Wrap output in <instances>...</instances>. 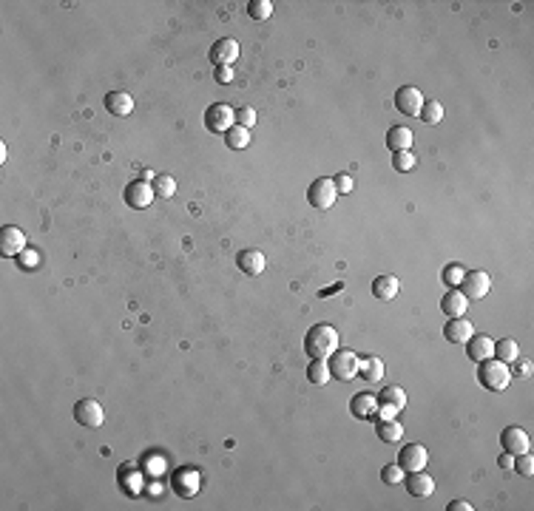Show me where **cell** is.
Returning <instances> with one entry per match:
<instances>
[{"mask_svg": "<svg viewBox=\"0 0 534 511\" xmlns=\"http://www.w3.org/2000/svg\"><path fill=\"white\" fill-rule=\"evenodd\" d=\"M338 349V333L330 324H313L304 336V352L310 358H330Z\"/></svg>", "mask_w": 534, "mask_h": 511, "instance_id": "cell-1", "label": "cell"}, {"mask_svg": "<svg viewBox=\"0 0 534 511\" xmlns=\"http://www.w3.org/2000/svg\"><path fill=\"white\" fill-rule=\"evenodd\" d=\"M478 381L489 392H506V386L512 381V370H509V364H503L497 358H486L478 364Z\"/></svg>", "mask_w": 534, "mask_h": 511, "instance_id": "cell-2", "label": "cell"}, {"mask_svg": "<svg viewBox=\"0 0 534 511\" xmlns=\"http://www.w3.org/2000/svg\"><path fill=\"white\" fill-rule=\"evenodd\" d=\"M330 375H336V381H352L359 375V367H361V358L355 355L352 349H336L330 358Z\"/></svg>", "mask_w": 534, "mask_h": 511, "instance_id": "cell-3", "label": "cell"}, {"mask_svg": "<svg viewBox=\"0 0 534 511\" xmlns=\"http://www.w3.org/2000/svg\"><path fill=\"white\" fill-rule=\"evenodd\" d=\"M236 125V111L227 103H214L205 111V128L211 134H227Z\"/></svg>", "mask_w": 534, "mask_h": 511, "instance_id": "cell-4", "label": "cell"}, {"mask_svg": "<svg viewBox=\"0 0 534 511\" xmlns=\"http://www.w3.org/2000/svg\"><path fill=\"white\" fill-rule=\"evenodd\" d=\"M338 199V191H336V182L327 176H321L316 179V182L307 188V202L316 207V210H330Z\"/></svg>", "mask_w": 534, "mask_h": 511, "instance_id": "cell-5", "label": "cell"}, {"mask_svg": "<svg viewBox=\"0 0 534 511\" xmlns=\"http://www.w3.org/2000/svg\"><path fill=\"white\" fill-rule=\"evenodd\" d=\"M74 420H77L80 426H85V429H97V426H103V420H105L103 404L94 401V398H83V401H77V406H74Z\"/></svg>", "mask_w": 534, "mask_h": 511, "instance_id": "cell-6", "label": "cell"}, {"mask_svg": "<svg viewBox=\"0 0 534 511\" xmlns=\"http://www.w3.org/2000/svg\"><path fill=\"white\" fill-rule=\"evenodd\" d=\"M492 290V279L489 273H483V270H472V273L463 276L460 282V293L469 298V302H481V298H486Z\"/></svg>", "mask_w": 534, "mask_h": 511, "instance_id": "cell-7", "label": "cell"}, {"mask_svg": "<svg viewBox=\"0 0 534 511\" xmlns=\"http://www.w3.org/2000/svg\"><path fill=\"white\" fill-rule=\"evenodd\" d=\"M500 446H503V452H509L512 458H517V455H526L531 449V438L520 426H506L500 432Z\"/></svg>", "mask_w": 534, "mask_h": 511, "instance_id": "cell-8", "label": "cell"}, {"mask_svg": "<svg viewBox=\"0 0 534 511\" xmlns=\"http://www.w3.org/2000/svg\"><path fill=\"white\" fill-rule=\"evenodd\" d=\"M123 199H126L128 207L142 210V207H148V205L157 199V193H154V185H151V182H145V179H137V182H128V188L123 191Z\"/></svg>", "mask_w": 534, "mask_h": 511, "instance_id": "cell-9", "label": "cell"}, {"mask_svg": "<svg viewBox=\"0 0 534 511\" xmlns=\"http://www.w3.org/2000/svg\"><path fill=\"white\" fill-rule=\"evenodd\" d=\"M424 94L418 92L415 85H401L395 92V108L404 114V116H418L421 108H424Z\"/></svg>", "mask_w": 534, "mask_h": 511, "instance_id": "cell-10", "label": "cell"}, {"mask_svg": "<svg viewBox=\"0 0 534 511\" xmlns=\"http://www.w3.org/2000/svg\"><path fill=\"white\" fill-rule=\"evenodd\" d=\"M23 250H26V233L17 225H6L0 230V256L17 259Z\"/></svg>", "mask_w": 534, "mask_h": 511, "instance_id": "cell-11", "label": "cell"}, {"mask_svg": "<svg viewBox=\"0 0 534 511\" xmlns=\"http://www.w3.org/2000/svg\"><path fill=\"white\" fill-rule=\"evenodd\" d=\"M427 463H429V452L421 443H406L398 455V466L404 471H421V469H427Z\"/></svg>", "mask_w": 534, "mask_h": 511, "instance_id": "cell-12", "label": "cell"}, {"mask_svg": "<svg viewBox=\"0 0 534 511\" xmlns=\"http://www.w3.org/2000/svg\"><path fill=\"white\" fill-rule=\"evenodd\" d=\"M171 486L180 497H193L199 492V486H202V474L196 469H176Z\"/></svg>", "mask_w": 534, "mask_h": 511, "instance_id": "cell-13", "label": "cell"}, {"mask_svg": "<svg viewBox=\"0 0 534 511\" xmlns=\"http://www.w3.org/2000/svg\"><path fill=\"white\" fill-rule=\"evenodd\" d=\"M239 57V43H236L233 37H222L211 46V63L219 69V66H230L233 60Z\"/></svg>", "mask_w": 534, "mask_h": 511, "instance_id": "cell-14", "label": "cell"}, {"mask_svg": "<svg viewBox=\"0 0 534 511\" xmlns=\"http://www.w3.org/2000/svg\"><path fill=\"white\" fill-rule=\"evenodd\" d=\"M236 264H239V270L245 276H261L264 267H267V259L261 250H242L236 256Z\"/></svg>", "mask_w": 534, "mask_h": 511, "instance_id": "cell-15", "label": "cell"}, {"mask_svg": "<svg viewBox=\"0 0 534 511\" xmlns=\"http://www.w3.org/2000/svg\"><path fill=\"white\" fill-rule=\"evenodd\" d=\"M443 336L449 344H466L474 336V324L466 318H449V324L443 327Z\"/></svg>", "mask_w": 534, "mask_h": 511, "instance_id": "cell-16", "label": "cell"}, {"mask_svg": "<svg viewBox=\"0 0 534 511\" xmlns=\"http://www.w3.org/2000/svg\"><path fill=\"white\" fill-rule=\"evenodd\" d=\"M406 483V492L412 494V497H429L432 492H435V480L421 469V471H409V477L404 480Z\"/></svg>", "mask_w": 534, "mask_h": 511, "instance_id": "cell-17", "label": "cell"}, {"mask_svg": "<svg viewBox=\"0 0 534 511\" xmlns=\"http://www.w3.org/2000/svg\"><path fill=\"white\" fill-rule=\"evenodd\" d=\"M466 355L474 361V364H481L486 358H494V341L489 336H472L466 341Z\"/></svg>", "mask_w": 534, "mask_h": 511, "instance_id": "cell-18", "label": "cell"}, {"mask_svg": "<svg viewBox=\"0 0 534 511\" xmlns=\"http://www.w3.org/2000/svg\"><path fill=\"white\" fill-rule=\"evenodd\" d=\"M350 412H352V417H359V420H372L375 412H378V398L370 395V392L355 395V398L350 401Z\"/></svg>", "mask_w": 534, "mask_h": 511, "instance_id": "cell-19", "label": "cell"}, {"mask_svg": "<svg viewBox=\"0 0 534 511\" xmlns=\"http://www.w3.org/2000/svg\"><path fill=\"white\" fill-rule=\"evenodd\" d=\"M466 307H469V298L460 290H455V287H449V293L443 295V302H440V310L447 313L449 318H463Z\"/></svg>", "mask_w": 534, "mask_h": 511, "instance_id": "cell-20", "label": "cell"}, {"mask_svg": "<svg viewBox=\"0 0 534 511\" xmlns=\"http://www.w3.org/2000/svg\"><path fill=\"white\" fill-rule=\"evenodd\" d=\"M105 108H108V114H114V116H131V111H134V97H131L128 92H111V94L105 97Z\"/></svg>", "mask_w": 534, "mask_h": 511, "instance_id": "cell-21", "label": "cell"}, {"mask_svg": "<svg viewBox=\"0 0 534 511\" xmlns=\"http://www.w3.org/2000/svg\"><path fill=\"white\" fill-rule=\"evenodd\" d=\"M117 477H120V489L126 492V494H139L142 492V474H139V469L137 466H131V463H123L120 466V474H117Z\"/></svg>", "mask_w": 534, "mask_h": 511, "instance_id": "cell-22", "label": "cell"}, {"mask_svg": "<svg viewBox=\"0 0 534 511\" xmlns=\"http://www.w3.org/2000/svg\"><path fill=\"white\" fill-rule=\"evenodd\" d=\"M401 293V282L395 276H378L372 282V295L378 302H393V298Z\"/></svg>", "mask_w": 534, "mask_h": 511, "instance_id": "cell-23", "label": "cell"}, {"mask_svg": "<svg viewBox=\"0 0 534 511\" xmlns=\"http://www.w3.org/2000/svg\"><path fill=\"white\" fill-rule=\"evenodd\" d=\"M412 128H406V125H393L390 131H387V148L395 154V151H409L412 148Z\"/></svg>", "mask_w": 534, "mask_h": 511, "instance_id": "cell-24", "label": "cell"}, {"mask_svg": "<svg viewBox=\"0 0 534 511\" xmlns=\"http://www.w3.org/2000/svg\"><path fill=\"white\" fill-rule=\"evenodd\" d=\"M333 375H330V364L327 358H310V367H307V381L316 383V386H324Z\"/></svg>", "mask_w": 534, "mask_h": 511, "instance_id": "cell-25", "label": "cell"}, {"mask_svg": "<svg viewBox=\"0 0 534 511\" xmlns=\"http://www.w3.org/2000/svg\"><path fill=\"white\" fill-rule=\"evenodd\" d=\"M494 358L503 361V364H515V361L520 358V347L515 338H500L494 341Z\"/></svg>", "mask_w": 534, "mask_h": 511, "instance_id": "cell-26", "label": "cell"}, {"mask_svg": "<svg viewBox=\"0 0 534 511\" xmlns=\"http://www.w3.org/2000/svg\"><path fill=\"white\" fill-rule=\"evenodd\" d=\"M384 372H387V370H384V361L381 358H361V367H359V375L367 381V383H375V381H381L384 378Z\"/></svg>", "mask_w": 534, "mask_h": 511, "instance_id": "cell-27", "label": "cell"}, {"mask_svg": "<svg viewBox=\"0 0 534 511\" xmlns=\"http://www.w3.org/2000/svg\"><path fill=\"white\" fill-rule=\"evenodd\" d=\"M375 432H378V438H381L384 443H398V440L404 438V426L398 424L395 417H393V420H378Z\"/></svg>", "mask_w": 534, "mask_h": 511, "instance_id": "cell-28", "label": "cell"}, {"mask_svg": "<svg viewBox=\"0 0 534 511\" xmlns=\"http://www.w3.org/2000/svg\"><path fill=\"white\" fill-rule=\"evenodd\" d=\"M225 142H227V148H233V151H245V148L250 145V131L242 128V125H233L225 134Z\"/></svg>", "mask_w": 534, "mask_h": 511, "instance_id": "cell-29", "label": "cell"}, {"mask_svg": "<svg viewBox=\"0 0 534 511\" xmlns=\"http://www.w3.org/2000/svg\"><path fill=\"white\" fill-rule=\"evenodd\" d=\"M151 185H154L157 199H171V196L176 193V179L168 176V173H157V176L151 179Z\"/></svg>", "mask_w": 534, "mask_h": 511, "instance_id": "cell-30", "label": "cell"}, {"mask_svg": "<svg viewBox=\"0 0 534 511\" xmlns=\"http://www.w3.org/2000/svg\"><path fill=\"white\" fill-rule=\"evenodd\" d=\"M381 404L395 406L398 412H404V406H406V392H404L401 386H384V389H381Z\"/></svg>", "mask_w": 534, "mask_h": 511, "instance_id": "cell-31", "label": "cell"}, {"mask_svg": "<svg viewBox=\"0 0 534 511\" xmlns=\"http://www.w3.org/2000/svg\"><path fill=\"white\" fill-rule=\"evenodd\" d=\"M418 116L424 119V123H427V125H438V123H440V119H443V105H440L438 100H427Z\"/></svg>", "mask_w": 534, "mask_h": 511, "instance_id": "cell-32", "label": "cell"}, {"mask_svg": "<svg viewBox=\"0 0 534 511\" xmlns=\"http://www.w3.org/2000/svg\"><path fill=\"white\" fill-rule=\"evenodd\" d=\"M415 165H418V159H415L412 151H395V154H393V168H395L398 173H409Z\"/></svg>", "mask_w": 534, "mask_h": 511, "instance_id": "cell-33", "label": "cell"}, {"mask_svg": "<svg viewBox=\"0 0 534 511\" xmlns=\"http://www.w3.org/2000/svg\"><path fill=\"white\" fill-rule=\"evenodd\" d=\"M248 15L253 17V20H267L273 15V3L270 0H250L248 3Z\"/></svg>", "mask_w": 534, "mask_h": 511, "instance_id": "cell-34", "label": "cell"}, {"mask_svg": "<svg viewBox=\"0 0 534 511\" xmlns=\"http://www.w3.org/2000/svg\"><path fill=\"white\" fill-rule=\"evenodd\" d=\"M381 480H384L387 486H398V483H404V469H401L398 463L384 466V469H381Z\"/></svg>", "mask_w": 534, "mask_h": 511, "instance_id": "cell-35", "label": "cell"}, {"mask_svg": "<svg viewBox=\"0 0 534 511\" xmlns=\"http://www.w3.org/2000/svg\"><path fill=\"white\" fill-rule=\"evenodd\" d=\"M463 276H466V270L460 264H449L447 270H443V282H447V287H458L463 282Z\"/></svg>", "mask_w": 534, "mask_h": 511, "instance_id": "cell-36", "label": "cell"}, {"mask_svg": "<svg viewBox=\"0 0 534 511\" xmlns=\"http://www.w3.org/2000/svg\"><path fill=\"white\" fill-rule=\"evenodd\" d=\"M236 125H242V128H250V125H256V111H253L250 105L239 108V111H236Z\"/></svg>", "mask_w": 534, "mask_h": 511, "instance_id": "cell-37", "label": "cell"}, {"mask_svg": "<svg viewBox=\"0 0 534 511\" xmlns=\"http://www.w3.org/2000/svg\"><path fill=\"white\" fill-rule=\"evenodd\" d=\"M515 469H517L523 477H531V474H534V458H531L528 452H526V455H517V458H515Z\"/></svg>", "mask_w": 534, "mask_h": 511, "instance_id": "cell-38", "label": "cell"}, {"mask_svg": "<svg viewBox=\"0 0 534 511\" xmlns=\"http://www.w3.org/2000/svg\"><path fill=\"white\" fill-rule=\"evenodd\" d=\"M333 182H336V191H338V196L352 191V176H350V173H338V176L333 179Z\"/></svg>", "mask_w": 534, "mask_h": 511, "instance_id": "cell-39", "label": "cell"}, {"mask_svg": "<svg viewBox=\"0 0 534 511\" xmlns=\"http://www.w3.org/2000/svg\"><path fill=\"white\" fill-rule=\"evenodd\" d=\"M214 77H216L219 85H227V83H233V69H230V66H219Z\"/></svg>", "mask_w": 534, "mask_h": 511, "instance_id": "cell-40", "label": "cell"}, {"mask_svg": "<svg viewBox=\"0 0 534 511\" xmlns=\"http://www.w3.org/2000/svg\"><path fill=\"white\" fill-rule=\"evenodd\" d=\"M398 415V409L395 406H387V404H381V409L375 412V420H393Z\"/></svg>", "mask_w": 534, "mask_h": 511, "instance_id": "cell-41", "label": "cell"}, {"mask_svg": "<svg viewBox=\"0 0 534 511\" xmlns=\"http://www.w3.org/2000/svg\"><path fill=\"white\" fill-rule=\"evenodd\" d=\"M145 469L151 474H160L165 469V463H162V458H145Z\"/></svg>", "mask_w": 534, "mask_h": 511, "instance_id": "cell-42", "label": "cell"}, {"mask_svg": "<svg viewBox=\"0 0 534 511\" xmlns=\"http://www.w3.org/2000/svg\"><path fill=\"white\" fill-rule=\"evenodd\" d=\"M17 259H23V264H26V267H35L40 256H37V253H32V250H23V253H20Z\"/></svg>", "mask_w": 534, "mask_h": 511, "instance_id": "cell-43", "label": "cell"}, {"mask_svg": "<svg viewBox=\"0 0 534 511\" xmlns=\"http://www.w3.org/2000/svg\"><path fill=\"white\" fill-rule=\"evenodd\" d=\"M449 511H472V503H466V500H452V503H449Z\"/></svg>", "mask_w": 534, "mask_h": 511, "instance_id": "cell-44", "label": "cell"}, {"mask_svg": "<svg viewBox=\"0 0 534 511\" xmlns=\"http://www.w3.org/2000/svg\"><path fill=\"white\" fill-rule=\"evenodd\" d=\"M500 466H503V469H515V458H512L509 452H503V455H500Z\"/></svg>", "mask_w": 534, "mask_h": 511, "instance_id": "cell-45", "label": "cell"}, {"mask_svg": "<svg viewBox=\"0 0 534 511\" xmlns=\"http://www.w3.org/2000/svg\"><path fill=\"white\" fill-rule=\"evenodd\" d=\"M338 290H344V284L338 282V284H333V287H327V290H321V295H333V293H338Z\"/></svg>", "mask_w": 534, "mask_h": 511, "instance_id": "cell-46", "label": "cell"}, {"mask_svg": "<svg viewBox=\"0 0 534 511\" xmlns=\"http://www.w3.org/2000/svg\"><path fill=\"white\" fill-rule=\"evenodd\" d=\"M531 372V364H528V361H523V364H520V375H528Z\"/></svg>", "mask_w": 534, "mask_h": 511, "instance_id": "cell-47", "label": "cell"}]
</instances>
